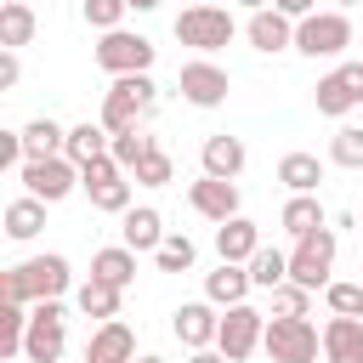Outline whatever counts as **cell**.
<instances>
[{
  "label": "cell",
  "instance_id": "1",
  "mask_svg": "<svg viewBox=\"0 0 363 363\" xmlns=\"http://www.w3.org/2000/svg\"><path fill=\"white\" fill-rule=\"evenodd\" d=\"M68 289H74V267H68V255H57V250L28 255L23 267H6V272H0V301L34 306V301H51V295H68Z\"/></svg>",
  "mask_w": 363,
  "mask_h": 363
},
{
  "label": "cell",
  "instance_id": "2",
  "mask_svg": "<svg viewBox=\"0 0 363 363\" xmlns=\"http://www.w3.org/2000/svg\"><path fill=\"white\" fill-rule=\"evenodd\" d=\"M153 102H159V85H153V74H119L108 91H102V125H108V136H119V130H136V119L142 113H153Z\"/></svg>",
  "mask_w": 363,
  "mask_h": 363
},
{
  "label": "cell",
  "instance_id": "3",
  "mask_svg": "<svg viewBox=\"0 0 363 363\" xmlns=\"http://www.w3.org/2000/svg\"><path fill=\"white\" fill-rule=\"evenodd\" d=\"M62 352H68V312H62V295L34 301V306H28V335H23V363H62Z\"/></svg>",
  "mask_w": 363,
  "mask_h": 363
},
{
  "label": "cell",
  "instance_id": "4",
  "mask_svg": "<svg viewBox=\"0 0 363 363\" xmlns=\"http://www.w3.org/2000/svg\"><path fill=\"white\" fill-rule=\"evenodd\" d=\"M233 34H238V23H233V11L227 6H216V0H193L182 17H176V40L182 45H193V51H221V45H233Z\"/></svg>",
  "mask_w": 363,
  "mask_h": 363
},
{
  "label": "cell",
  "instance_id": "5",
  "mask_svg": "<svg viewBox=\"0 0 363 363\" xmlns=\"http://www.w3.org/2000/svg\"><path fill=\"white\" fill-rule=\"evenodd\" d=\"M261 352H267L272 363H318V352H323V329H312L306 318H267Z\"/></svg>",
  "mask_w": 363,
  "mask_h": 363
},
{
  "label": "cell",
  "instance_id": "6",
  "mask_svg": "<svg viewBox=\"0 0 363 363\" xmlns=\"http://www.w3.org/2000/svg\"><path fill=\"white\" fill-rule=\"evenodd\" d=\"M329 272H335V227H318V233L295 238V250H289V278L318 295V289L335 284Z\"/></svg>",
  "mask_w": 363,
  "mask_h": 363
},
{
  "label": "cell",
  "instance_id": "7",
  "mask_svg": "<svg viewBox=\"0 0 363 363\" xmlns=\"http://www.w3.org/2000/svg\"><path fill=\"white\" fill-rule=\"evenodd\" d=\"M346 45H352V17H346L340 6H335V11H312V17L295 23V51L312 57V62H318V57H340Z\"/></svg>",
  "mask_w": 363,
  "mask_h": 363
},
{
  "label": "cell",
  "instance_id": "8",
  "mask_svg": "<svg viewBox=\"0 0 363 363\" xmlns=\"http://www.w3.org/2000/svg\"><path fill=\"white\" fill-rule=\"evenodd\" d=\"M261 335H267V312H255L250 301L227 306L221 312V329H216V352L227 363H244L250 352H261Z\"/></svg>",
  "mask_w": 363,
  "mask_h": 363
},
{
  "label": "cell",
  "instance_id": "9",
  "mask_svg": "<svg viewBox=\"0 0 363 363\" xmlns=\"http://www.w3.org/2000/svg\"><path fill=\"white\" fill-rule=\"evenodd\" d=\"M96 68L102 74H147L153 68V40L147 34H130V28H108L96 40Z\"/></svg>",
  "mask_w": 363,
  "mask_h": 363
},
{
  "label": "cell",
  "instance_id": "10",
  "mask_svg": "<svg viewBox=\"0 0 363 363\" xmlns=\"http://www.w3.org/2000/svg\"><path fill=\"white\" fill-rule=\"evenodd\" d=\"M17 182H23V193H34V199L57 204V199H68V193L79 187V164H74L68 153H51V159H28V164L17 170Z\"/></svg>",
  "mask_w": 363,
  "mask_h": 363
},
{
  "label": "cell",
  "instance_id": "11",
  "mask_svg": "<svg viewBox=\"0 0 363 363\" xmlns=\"http://www.w3.org/2000/svg\"><path fill=\"white\" fill-rule=\"evenodd\" d=\"M312 102L323 119H346L352 108H363V62H340L312 85Z\"/></svg>",
  "mask_w": 363,
  "mask_h": 363
},
{
  "label": "cell",
  "instance_id": "12",
  "mask_svg": "<svg viewBox=\"0 0 363 363\" xmlns=\"http://www.w3.org/2000/svg\"><path fill=\"white\" fill-rule=\"evenodd\" d=\"M176 91H182V102H193V108H221V102H227V91H233V79H227V68H221V62L193 57V62H182Z\"/></svg>",
  "mask_w": 363,
  "mask_h": 363
},
{
  "label": "cell",
  "instance_id": "13",
  "mask_svg": "<svg viewBox=\"0 0 363 363\" xmlns=\"http://www.w3.org/2000/svg\"><path fill=\"white\" fill-rule=\"evenodd\" d=\"M244 40H250L261 57L295 51V17H284L278 6H261V11H250V23H244Z\"/></svg>",
  "mask_w": 363,
  "mask_h": 363
},
{
  "label": "cell",
  "instance_id": "14",
  "mask_svg": "<svg viewBox=\"0 0 363 363\" xmlns=\"http://www.w3.org/2000/svg\"><path fill=\"white\" fill-rule=\"evenodd\" d=\"M187 204L204 216V221H233L238 216V182H227V176H199V182H187Z\"/></svg>",
  "mask_w": 363,
  "mask_h": 363
},
{
  "label": "cell",
  "instance_id": "15",
  "mask_svg": "<svg viewBox=\"0 0 363 363\" xmlns=\"http://www.w3.org/2000/svg\"><path fill=\"white\" fill-rule=\"evenodd\" d=\"M170 329H176V340H182L187 352H204V346H216V329H221V318H216V301H182V306L170 312Z\"/></svg>",
  "mask_w": 363,
  "mask_h": 363
},
{
  "label": "cell",
  "instance_id": "16",
  "mask_svg": "<svg viewBox=\"0 0 363 363\" xmlns=\"http://www.w3.org/2000/svg\"><path fill=\"white\" fill-rule=\"evenodd\" d=\"M85 363H136V335L119 318H102L85 340Z\"/></svg>",
  "mask_w": 363,
  "mask_h": 363
},
{
  "label": "cell",
  "instance_id": "17",
  "mask_svg": "<svg viewBox=\"0 0 363 363\" xmlns=\"http://www.w3.org/2000/svg\"><path fill=\"white\" fill-rule=\"evenodd\" d=\"M323 363H363V318L329 312V323H323Z\"/></svg>",
  "mask_w": 363,
  "mask_h": 363
},
{
  "label": "cell",
  "instance_id": "18",
  "mask_svg": "<svg viewBox=\"0 0 363 363\" xmlns=\"http://www.w3.org/2000/svg\"><path fill=\"white\" fill-rule=\"evenodd\" d=\"M119 238H125L136 255H142V250L153 255V250L164 244V216H159L153 204H130V210L119 216Z\"/></svg>",
  "mask_w": 363,
  "mask_h": 363
},
{
  "label": "cell",
  "instance_id": "19",
  "mask_svg": "<svg viewBox=\"0 0 363 363\" xmlns=\"http://www.w3.org/2000/svg\"><path fill=\"white\" fill-rule=\"evenodd\" d=\"M250 289L255 284H250V267L244 261H221L216 272H204V301H216L221 312L238 306V301H250Z\"/></svg>",
  "mask_w": 363,
  "mask_h": 363
},
{
  "label": "cell",
  "instance_id": "20",
  "mask_svg": "<svg viewBox=\"0 0 363 363\" xmlns=\"http://www.w3.org/2000/svg\"><path fill=\"white\" fill-rule=\"evenodd\" d=\"M244 142L238 136H204V147H199V164H204V176H227V182H238V170H244Z\"/></svg>",
  "mask_w": 363,
  "mask_h": 363
},
{
  "label": "cell",
  "instance_id": "21",
  "mask_svg": "<svg viewBox=\"0 0 363 363\" xmlns=\"http://www.w3.org/2000/svg\"><path fill=\"white\" fill-rule=\"evenodd\" d=\"M255 250H261V227H255L250 216H233V221L216 227V255H221V261H250Z\"/></svg>",
  "mask_w": 363,
  "mask_h": 363
},
{
  "label": "cell",
  "instance_id": "22",
  "mask_svg": "<svg viewBox=\"0 0 363 363\" xmlns=\"http://www.w3.org/2000/svg\"><path fill=\"white\" fill-rule=\"evenodd\" d=\"M278 227H284L289 238H306V233H318V227H329V216H323V204H318V193H289V204L278 210Z\"/></svg>",
  "mask_w": 363,
  "mask_h": 363
},
{
  "label": "cell",
  "instance_id": "23",
  "mask_svg": "<svg viewBox=\"0 0 363 363\" xmlns=\"http://www.w3.org/2000/svg\"><path fill=\"white\" fill-rule=\"evenodd\" d=\"M91 278H102V284H113V289H130V284H136V250H130V244L96 250V255H91Z\"/></svg>",
  "mask_w": 363,
  "mask_h": 363
},
{
  "label": "cell",
  "instance_id": "24",
  "mask_svg": "<svg viewBox=\"0 0 363 363\" xmlns=\"http://www.w3.org/2000/svg\"><path fill=\"white\" fill-rule=\"evenodd\" d=\"M40 227H45V199L23 193V199H11V204H6V238H11V244H28Z\"/></svg>",
  "mask_w": 363,
  "mask_h": 363
},
{
  "label": "cell",
  "instance_id": "25",
  "mask_svg": "<svg viewBox=\"0 0 363 363\" xmlns=\"http://www.w3.org/2000/svg\"><path fill=\"white\" fill-rule=\"evenodd\" d=\"M62 147H68V130H62L51 113H40V119L23 125V153H28V159H51V153H62Z\"/></svg>",
  "mask_w": 363,
  "mask_h": 363
},
{
  "label": "cell",
  "instance_id": "26",
  "mask_svg": "<svg viewBox=\"0 0 363 363\" xmlns=\"http://www.w3.org/2000/svg\"><path fill=\"white\" fill-rule=\"evenodd\" d=\"M108 142H113L108 125H102V119H85V125H68V147H62V153H68L74 164H91V159L108 153Z\"/></svg>",
  "mask_w": 363,
  "mask_h": 363
},
{
  "label": "cell",
  "instance_id": "27",
  "mask_svg": "<svg viewBox=\"0 0 363 363\" xmlns=\"http://www.w3.org/2000/svg\"><path fill=\"white\" fill-rule=\"evenodd\" d=\"M278 182H284L289 193H318L323 159H318V153H284V159H278Z\"/></svg>",
  "mask_w": 363,
  "mask_h": 363
},
{
  "label": "cell",
  "instance_id": "28",
  "mask_svg": "<svg viewBox=\"0 0 363 363\" xmlns=\"http://www.w3.org/2000/svg\"><path fill=\"white\" fill-rule=\"evenodd\" d=\"M34 28H40V17H34L23 0H0V45H6V51L28 45V40H34Z\"/></svg>",
  "mask_w": 363,
  "mask_h": 363
},
{
  "label": "cell",
  "instance_id": "29",
  "mask_svg": "<svg viewBox=\"0 0 363 363\" xmlns=\"http://www.w3.org/2000/svg\"><path fill=\"white\" fill-rule=\"evenodd\" d=\"M119 295H125V289H113V284H102V278H85V284L74 289V306H79L85 318H119Z\"/></svg>",
  "mask_w": 363,
  "mask_h": 363
},
{
  "label": "cell",
  "instance_id": "30",
  "mask_svg": "<svg viewBox=\"0 0 363 363\" xmlns=\"http://www.w3.org/2000/svg\"><path fill=\"white\" fill-rule=\"evenodd\" d=\"M244 267H250V284H255V289H278V284L289 278V255H284V250H272V244H261Z\"/></svg>",
  "mask_w": 363,
  "mask_h": 363
},
{
  "label": "cell",
  "instance_id": "31",
  "mask_svg": "<svg viewBox=\"0 0 363 363\" xmlns=\"http://www.w3.org/2000/svg\"><path fill=\"white\" fill-rule=\"evenodd\" d=\"M193 261H199V244L187 233H164V244L153 250V267L159 272H193Z\"/></svg>",
  "mask_w": 363,
  "mask_h": 363
},
{
  "label": "cell",
  "instance_id": "32",
  "mask_svg": "<svg viewBox=\"0 0 363 363\" xmlns=\"http://www.w3.org/2000/svg\"><path fill=\"white\" fill-rule=\"evenodd\" d=\"M23 335H28V306L0 301V357H23Z\"/></svg>",
  "mask_w": 363,
  "mask_h": 363
},
{
  "label": "cell",
  "instance_id": "33",
  "mask_svg": "<svg viewBox=\"0 0 363 363\" xmlns=\"http://www.w3.org/2000/svg\"><path fill=\"white\" fill-rule=\"evenodd\" d=\"M153 147H159V136H147L142 125H136V130H119V136L108 142V153H113V159L125 164V176H130V170L142 164V153H153Z\"/></svg>",
  "mask_w": 363,
  "mask_h": 363
},
{
  "label": "cell",
  "instance_id": "34",
  "mask_svg": "<svg viewBox=\"0 0 363 363\" xmlns=\"http://www.w3.org/2000/svg\"><path fill=\"white\" fill-rule=\"evenodd\" d=\"M329 164L363 170V125H340V130L329 136Z\"/></svg>",
  "mask_w": 363,
  "mask_h": 363
},
{
  "label": "cell",
  "instance_id": "35",
  "mask_svg": "<svg viewBox=\"0 0 363 363\" xmlns=\"http://www.w3.org/2000/svg\"><path fill=\"white\" fill-rule=\"evenodd\" d=\"M272 295V318H306L312 312V289H301L295 278H284L278 289H267Z\"/></svg>",
  "mask_w": 363,
  "mask_h": 363
},
{
  "label": "cell",
  "instance_id": "36",
  "mask_svg": "<svg viewBox=\"0 0 363 363\" xmlns=\"http://www.w3.org/2000/svg\"><path fill=\"white\" fill-rule=\"evenodd\" d=\"M130 176H136V187H164V182H176V164H170L164 147H153V153H142V164Z\"/></svg>",
  "mask_w": 363,
  "mask_h": 363
},
{
  "label": "cell",
  "instance_id": "37",
  "mask_svg": "<svg viewBox=\"0 0 363 363\" xmlns=\"http://www.w3.org/2000/svg\"><path fill=\"white\" fill-rule=\"evenodd\" d=\"M323 301H329V312H340V318H363V278H357V284L335 278V284L323 289Z\"/></svg>",
  "mask_w": 363,
  "mask_h": 363
},
{
  "label": "cell",
  "instance_id": "38",
  "mask_svg": "<svg viewBox=\"0 0 363 363\" xmlns=\"http://www.w3.org/2000/svg\"><path fill=\"white\" fill-rule=\"evenodd\" d=\"M125 11H130V0H79V17L91 23V28H119L125 23Z\"/></svg>",
  "mask_w": 363,
  "mask_h": 363
},
{
  "label": "cell",
  "instance_id": "39",
  "mask_svg": "<svg viewBox=\"0 0 363 363\" xmlns=\"http://www.w3.org/2000/svg\"><path fill=\"white\" fill-rule=\"evenodd\" d=\"M130 193H136V182L119 176V182H108V187L91 193V210H102V216H125V210H130Z\"/></svg>",
  "mask_w": 363,
  "mask_h": 363
},
{
  "label": "cell",
  "instance_id": "40",
  "mask_svg": "<svg viewBox=\"0 0 363 363\" xmlns=\"http://www.w3.org/2000/svg\"><path fill=\"white\" fill-rule=\"evenodd\" d=\"M119 176H125V164H119L113 153H102V159H91V164H79V187H85V193H96V187L119 182Z\"/></svg>",
  "mask_w": 363,
  "mask_h": 363
},
{
  "label": "cell",
  "instance_id": "41",
  "mask_svg": "<svg viewBox=\"0 0 363 363\" xmlns=\"http://www.w3.org/2000/svg\"><path fill=\"white\" fill-rule=\"evenodd\" d=\"M28 153H23V130H0V170H23Z\"/></svg>",
  "mask_w": 363,
  "mask_h": 363
},
{
  "label": "cell",
  "instance_id": "42",
  "mask_svg": "<svg viewBox=\"0 0 363 363\" xmlns=\"http://www.w3.org/2000/svg\"><path fill=\"white\" fill-rule=\"evenodd\" d=\"M17 79H23V62H17V51H6V45H0V91H11Z\"/></svg>",
  "mask_w": 363,
  "mask_h": 363
},
{
  "label": "cell",
  "instance_id": "43",
  "mask_svg": "<svg viewBox=\"0 0 363 363\" xmlns=\"http://www.w3.org/2000/svg\"><path fill=\"white\" fill-rule=\"evenodd\" d=\"M272 6H278V11H284V17H295V23H301V17H312V11H318V0H272Z\"/></svg>",
  "mask_w": 363,
  "mask_h": 363
},
{
  "label": "cell",
  "instance_id": "44",
  "mask_svg": "<svg viewBox=\"0 0 363 363\" xmlns=\"http://www.w3.org/2000/svg\"><path fill=\"white\" fill-rule=\"evenodd\" d=\"M187 363H227V357H221V352H210V346H204V352H193V357H187Z\"/></svg>",
  "mask_w": 363,
  "mask_h": 363
},
{
  "label": "cell",
  "instance_id": "45",
  "mask_svg": "<svg viewBox=\"0 0 363 363\" xmlns=\"http://www.w3.org/2000/svg\"><path fill=\"white\" fill-rule=\"evenodd\" d=\"M130 11H159V0H130Z\"/></svg>",
  "mask_w": 363,
  "mask_h": 363
},
{
  "label": "cell",
  "instance_id": "46",
  "mask_svg": "<svg viewBox=\"0 0 363 363\" xmlns=\"http://www.w3.org/2000/svg\"><path fill=\"white\" fill-rule=\"evenodd\" d=\"M238 6H250V11H261V6H272V0H238Z\"/></svg>",
  "mask_w": 363,
  "mask_h": 363
},
{
  "label": "cell",
  "instance_id": "47",
  "mask_svg": "<svg viewBox=\"0 0 363 363\" xmlns=\"http://www.w3.org/2000/svg\"><path fill=\"white\" fill-rule=\"evenodd\" d=\"M136 363H164V357H153V352H147V357H136Z\"/></svg>",
  "mask_w": 363,
  "mask_h": 363
},
{
  "label": "cell",
  "instance_id": "48",
  "mask_svg": "<svg viewBox=\"0 0 363 363\" xmlns=\"http://www.w3.org/2000/svg\"><path fill=\"white\" fill-rule=\"evenodd\" d=\"M335 6H340V11H346V6H357V0H335Z\"/></svg>",
  "mask_w": 363,
  "mask_h": 363
},
{
  "label": "cell",
  "instance_id": "49",
  "mask_svg": "<svg viewBox=\"0 0 363 363\" xmlns=\"http://www.w3.org/2000/svg\"><path fill=\"white\" fill-rule=\"evenodd\" d=\"M357 227H363V221H357Z\"/></svg>",
  "mask_w": 363,
  "mask_h": 363
}]
</instances>
